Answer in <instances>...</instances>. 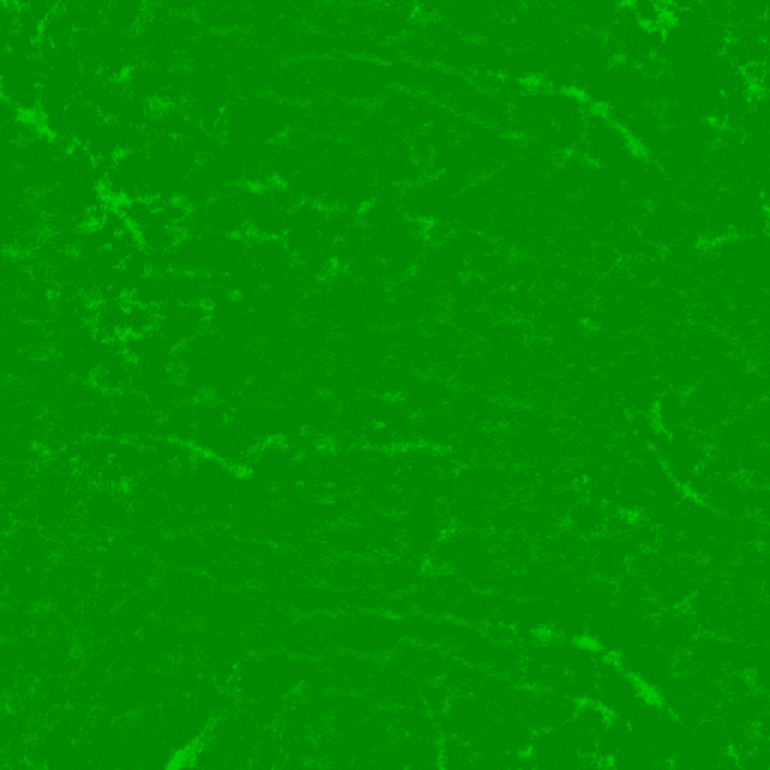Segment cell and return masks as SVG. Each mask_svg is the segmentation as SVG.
I'll return each instance as SVG.
<instances>
[{
	"mask_svg": "<svg viewBox=\"0 0 770 770\" xmlns=\"http://www.w3.org/2000/svg\"><path fill=\"white\" fill-rule=\"evenodd\" d=\"M637 677L620 667L613 656H607L599 670L595 701L617 718L626 719L647 697Z\"/></svg>",
	"mask_w": 770,
	"mask_h": 770,
	"instance_id": "1",
	"label": "cell"
},
{
	"mask_svg": "<svg viewBox=\"0 0 770 770\" xmlns=\"http://www.w3.org/2000/svg\"><path fill=\"white\" fill-rule=\"evenodd\" d=\"M128 510L124 500L113 495L112 489H100L88 498L83 509V522L95 533H109L127 522Z\"/></svg>",
	"mask_w": 770,
	"mask_h": 770,
	"instance_id": "2",
	"label": "cell"
},
{
	"mask_svg": "<svg viewBox=\"0 0 770 770\" xmlns=\"http://www.w3.org/2000/svg\"><path fill=\"white\" fill-rule=\"evenodd\" d=\"M148 5L133 0L109 2L106 8V25L124 34H136L146 19Z\"/></svg>",
	"mask_w": 770,
	"mask_h": 770,
	"instance_id": "3",
	"label": "cell"
},
{
	"mask_svg": "<svg viewBox=\"0 0 770 770\" xmlns=\"http://www.w3.org/2000/svg\"><path fill=\"white\" fill-rule=\"evenodd\" d=\"M692 745L707 757L716 758L731 752L727 731L718 719L703 722L692 728Z\"/></svg>",
	"mask_w": 770,
	"mask_h": 770,
	"instance_id": "4",
	"label": "cell"
},
{
	"mask_svg": "<svg viewBox=\"0 0 770 770\" xmlns=\"http://www.w3.org/2000/svg\"><path fill=\"white\" fill-rule=\"evenodd\" d=\"M476 755L473 743L450 736L441 740V770H474Z\"/></svg>",
	"mask_w": 770,
	"mask_h": 770,
	"instance_id": "5",
	"label": "cell"
},
{
	"mask_svg": "<svg viewBox=\"0 0 770 770\" xmlns=\"http://www.w3.org/2000/svg\"><path fill=\"white\" fill-rule=\"evenodd\" d=\"M76 32V26L71 22L68 14L62 10V5L59 4L52 16L44 23L41 38L55 47H70L73 46Z\"/></svg>",
	"mask_w": 770,
	"mask_h": 770,
	"instance_id": "6",
	"label": "cell"
},
{
	"mask_svg": "<svg viewBox=\"0 0 770 770\" xmlns=\"http://www.w3.org/2000/svg\"><path fill=\"white\" fill-rule=\"evenodd\" d=\"M158 321L160 319H158L157 309L140 306L128 300L127 313H125V336H148L157 330Z\"/></svg>",
	"mask_w": 770,
	"mask_h": 770,
	"instance_id": "7",
	"label": "cell"
},
{
	"mask_svg": "<svg viewBox=\"0 0 770 770\" xmlns=\"http://www.w3.org/2000/svg\"><path fill=\"white\" fill-rule=\"evenodd\" d=\"M719 685L727 701L742 700L754 691L749 674L733 673V671H724L719 679Z\"/></svg>",
	"mask_w": 770,
	"mask_h": 770,
	"instance_id": "8",
	"label": "cell"
},
{
	"mask_svg": "<svg viewBox=\"0 0 770 770\" xmlns=\"http://www.w3.org/2000/svg\"><path fill=\"white\" fill-rule=\"evenodd\" d=\"M754 733L758 740L770 742V713L761 716L754 724Z\"/></svg>",
	"mask_w": 770,
	"mask_h": 770,
	"instance_id": "9",
	"label": "cell"
}]
</instances>
